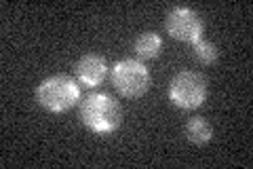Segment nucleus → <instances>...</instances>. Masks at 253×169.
Instances as JSON below:
<instances>
[{
  "label": "nucleus",
  "mask_w": 253,
  "mask_h": 169,
  "mask_svg": "<svg viewBox=\"0 0 253 169\" xmlns=\"http://www.w3.org/2000/svg\"><path fill=\"white\" fill-rule=\"evenodd\" d=\"M110 80H112L114 89L129 100H137L144 93H148L150 85H152V76H150L144 61L139 59H121L114 63L112 72H110Z\"/></svg>",
  "instance_id": "nucleus-3"
},
{
  "label": "nucleus",
  "mask_w": 253,
  "mask_h": 169,
  "mask_svg": "<svg viewBox=\"0 0 253 169\" xmlns=\"http://www.w3.org/2000/svg\"><path fill=\"white\" fill-rule=\"evenodd\" d=\"M192 53L194 57L199 59V63H203V66H211V63L217 61V47L209 43V40H199V43H194L192 47Z\"/></svg>",
  "instance_id": "nucleus-9"
},
{
  "label": "nucleus",
  "mask_w": 253,
  "mask_h": 169,
  "mask_svg": "<svg viewBox=\"0 0 253 169\" xmlns=\"http://www.w3.org/2000/svg\"><path fill=\"white\" fill-rule=\"evenodd\" d=\"M165 28H167L169 36L181 40V43H199L205 30V23L199 17V13L188 9V6H175L167 13L165 19Z\"/></svg>",
  "instance_id": "nucleus-5"
},
{
  "label": "nucleus",
  "mask_w": 253,
  "mask_h": 169,
  "mask_svg": "<svg viewBox=\"0 0 253 169\" xmlns=\"http://www.w3.org/2000/svg\"><path fill=\"white\" fill-rule=\"evenodd\" d=\"M81 118L86 129L97 135H108L121 127L123 108L112 95L91 93L81 102Z\"/></svg>",
  "instance_id": "nucleus-1"
},
{
  "label": "nucleus",
  "mask_w": 253,
  "mask_h": 169,
  "mask_svg": "<svg viewBox=\"0 0 253 169\" xmlns=\"http://www.w3.org/2000/svg\"><path fill=\"white\" fill-rule=\"evenodd\" d=\"M133 49H135L139 59H154L163 51V38L156 32H144V34H139L135 38Z\"/></svg>",
  "instance_id": "nucleus-7"
},
{
  "label": "nucleus",
  "mask_w": 253,
  "mask_h": 169,
  "mask_svg": "<svg viewBox=\"0 0 253 169\" xmlns=\"http://www.w3.org/2000/svg\"><path fill=\"white\" fill-rule=\"evenodd\" d=\"M36 100L44 110L61 114L76 106V102L81 100V87L72 76L55 74L38 85Z\"/></svg>",
  "instance_id": "nucleus-2"
},
{
  "label": "nucleus",
  "mask_w": 253,
  "mask_h": 169,
  "mask_svg": "<svg viewBox=\"0 0 253 169\" xmlns=\"http://www.w3.org/2000/svg\"><path fill=\"white\" fill-rule=\"evenodd\" d=\"M169 100L181 110L201 108L207 100V80L199 72L184 70L171 78L169 85Z\"/></svg>",
  "instance_id": "nucleus-4"
},
{
  "label": "nucleus",
  "mask_w": 253,
  "mask_h": 169,
  "mask_svg": "<svg viewBox=\"0 0 253 169\" xmlns=\"http://www.w3.org/2000/svg\"><path fill=\"white\" fill-rule=\"evenodd\" d=\"M76 78L81 85L91 87V89L99 87L108 78L106 59L101 57V55H95V53L83 55V57L76 61Z\"/></svg>",
  "instance_id": "nucleus-6"
},
{
  "label": "nucleus",
  "mask_w": 253,
  "mask_h": 169,
  "mask_svg": "<svg viewBox=\"0 0 253 169\" xmlns=\"http://www.w3.org/2000/svg\"><path fill=\"white\" fill-rule=\"evenodd\" d=\"M186 138L192 144H207L213 138V127L205 118H190L186 123Z\"/></svg>",
  "instance_id": "nucleus-8"
}]
</instances>
